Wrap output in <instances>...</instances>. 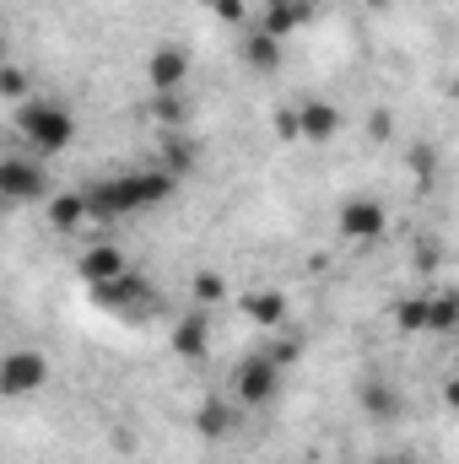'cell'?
Instances as JSON below:
<instances>
[{
  "mask_svg": "<svg viewBox=\"0 0 459 464\" xmlns=\"http://www.w3.org/2000/svg\"><path fill=\"white\" fill-rule=\"evenodd\" d=\"M162 168H168V173H179V179L195 168V151H190V140H184V135H173V130L162 135Z\"/></svg>",
  "mask_w": 459,
  "mask_h": 464,
  "instance_id": "cell-19",
  "label": "cell"
},
{
  "mask_svg": "<svg viewBox=\"0 0 459 464\" xmlns=\"http://www.w3.org/2000/svg\"><path fill=\"white\" fill-rule=\"evenodd\" d=\"M93 303H98L103 314L124 319V324H146V319L162 308L157 286H151L141 270H124V276H119V281H109V286H93Z\"/></svg>",
  "mask_w": 459,
  "mask_h": 464,
  "instance_id": "cell-3",
  "label": "cell"
},
{
  "mask_svg": "<svg viewBox=\"0 0 459 464\" xmlns=\"http://www.w3.org/2000/svg\"><path fill=\"white\" fill-rule=\"evenodd\" d=\"M146 82H151V92H184V82H190V54L173 49V44L151 49V60H146Z\"/></svg>",
  "mask_w": 459,
  "mask_h": 464,
  "instance_id": "cell-13",
  "label": "cell"
},
{
  "mask_svg": "<svg viewBox=\"0 0 459 464\" xmlns=\"http://www.w3.org/2000/svg\"><path fill=\"white\" fill-rule=\"evenodd\" d=\"M362 5H373V11H389V5H395V0H362Z\"/></svg>",
  "mask_w": 459,
  "mask_h": 464,
  "instance_id": "cell-26",
  "label": "cell"
},
{
  "mask_svg": "<svg viewBox=\"0 0 459 464\" xmlns=\"http://www.w3.org/2000/svg\"><path fill=\"white\" fill-rule=\"evenodd\" d=\"M22 92H27V76H22L16 65H5V71H0V98H5V103H27Z\"/></svg>",
  "mask_w": 459,
  "mask_h": 464,
  "instance_id": "cell-23",
  "label": "cell"
},
{
  "mask_svg": "<svg viewBox=\"0 0 459 464\" xmlns=\"http://www.w3.org/2000/svg\"><path fill=\"white\" fill-rule=\"evenodd\" d=\"M243 65L259 71V76H276V71H281V38H270L265 27H254V33L243 38Z\"/></svg>",
  "mask_w": 459,
  "mask_h": 464,
  "instance_id": "cell-16",
  "label": "cell"
},
{
  "mask_svg": "<svg viewBox=\"0 0 459 464\" xmlns=\"http://www.w3.org/2000/svg\"><path fill=\"white\" fill-rule=\"evenodd\" d=\"M341 130H346V114L330 98H303V103H292V140H303V146H330Z\"/></svg>",
  "mask_w": 459,
  "mask_h": 464,
  "instance_id": "cell-8",
  "label": "cell"
},
{
  "mask_svg": "<svg viewBox=\"0 0 459 464\" xmlns=\"http://www.w3.org/2000/svg\"><path fill=\"white\" fill-rule=\"evenodd\" d=\"M222 297H228V281H222L217 270H200V276H195V303L211 308V303H222Z\"/></svg>",
  "mask_w": 459,
  "mask_h": 464,
  "instance_id": "cell-22",
  "label": "cell"
},
{
  "mask_svg": "<svg viewBox=\"0 0 459 464\" xmlns=\"http://www.w3.org/2000/svg\"><path fill=\"white\" fill-rule=\"evenodd\" d=\"M243 314H249L254 324L276 330V324H287V319H292V303H287V292H276V286H254V292L243 297Z\"/></svg>",
  "mask_w": 459,
  "mask_h": 464,
  "instance_id": "cell-15",
  "label": "cell"
},
{
  "mask_svg": "<svg viewBox=\"0 0 459 464\" xmlns=\"http://www.w3.org/2000/svg\"><path fill=\"white\" fill-rule=\"evenodd\" d=\"M362 411H367L373 421H395V416H400V389H395V383H384V378L362 383Z\"/></svg>",
  "mask_w": 459,
  "mask_h": 464,
  "instance_id": "cell-17",
  "label": "cell"
},
{
  "mask_svg": "<svg viewBox=\"0 0 459 464\" xmlns=\"http://www.w3.org/2000/svg\"><path fill=\"white\" fill-rule=\"evenodd\" d=\"M0 195L11 206H33V200H49L54 184H49V168L38 151H5L0 157Z\"/></svg>",
  "mask_w": 459,
  "mask_h": 464,
  "instance_id": "cell-5",
  "label": "cell"
},
{
  "mask_svg": "<svg viewBox=\"0 0 459 464\" xmlns=\"http://www.w3.org/2000/svg\"><path fill=\"white\" fill-rule=\"evenodd\" d=\"M444 405L459 416V378H449V383H444Z\"/></svg>",
  "mask_w": 459,
  "mask_h": 464,
  "instance_id": "cell-25",
  "label": "cell"
},
{
  "mask_svg": "<svg viewBox=\"0 0 459 464\" xmlns=\"http://www.w3.org/2000/svg\"><path fill=\"white\" fill-rule=\"evenodd\" d=\"M238 400H222V394H206L200 405H195V432L206 438V443H222V438H232V427H238Z\"/></svg>",
  "mask_w": 459,
  "mask_h": 464,
  "instance_id": "cell-14",
  "label": "cell"
},
{
  "mask_svg": "<svg viewBox=\"0 0 459 464\" xmlns=\"http://www.w3.org/2000/svg\"><path fill=\"white\" fill-rule=\"evenodd\" d=\"M336 232L346 243H378L389 232V206L378 195H346L336 206Z\"/></svg>",
  "mask_w": 459,
  "mask_h": 464,
  "instance_id": "cell-6",
  "label": "cell"
},
{
  "mask_svg": "<svg viewBox=\"0 0 459 464\" xmlns=\"http://www.w3.org/2000/svg\"><path fill=\"white\" fill-rule=\"evenodd\" d=\"M281 372H287V362H281L276 351H254V356H243V362L232 367L228 394L243 411H259V405H270V400L281 394Z\"/></svg>",
  "mask_w": 459,
  "mask_h": 464,
  "instance_id": "cell-4",
  "label": "cell"
},
{
  "mask_svg": "<svg viewBox=\"0 0 459 464\" xmlns=\"http://www.w3.org/2000/svg\"><path fill=\"white\" fill-rule=\"evenodd\" d=\"M11 124H16L22 146L38 151V157H60V151L76 146V114H71L65 103H54V98H27V103H16Z\"/></svg>",
  "mask_w": 459,
  "mask_h": 464,
  "instance_id": "cell-2",
  "label": "cell"
},
{
  "mask_svg": "<svg viewBox=\"0 0 459 464\" xmlns=\"http://www.w3.org/2000/svg\"><path fill=\"white\" fill-rule=\"evenodd\" d=\"M211 11H217L222 22H249V5H243V0H211Z\"/></svg>",
  "mask_w": 459,
  "mask_h": 464,
  "instance_id": "cell-24",
  "label": "cell"
},
{
  "mask_svg": "<svg viewBox=\"0 0 459 464\" xmlns=\"http://www.w3.org/2000/svg\"><path fill=\"white\" fill-rule=\"evenodd\" d=\"M427 335H459V292L427 297Z\"/></svg>",
  "mask_w": 459,
  "mask_h": 464,
  "instance_id": "cell-18",
  "label": "cell"
},
{
  "mask_svg": "<svg viewBox=\"0 0 459 464\" xmlns=\"http://www.w3.org/2000/svg\"><path fill=\"white\" fill-rule=\"evenodd\" d=\"M179 184L184 179L157 162V168H135V173H114V179L87 184V200H93V217L98 222H119V217H141V211L168 206L179 195Z\"/></svg>",
  "mask_w": 459,
  "mask_h": 464,
  "instance_id": "cell-1",
  "label": "cell"
},
{
  "mask_svg": "<svg viewBox=\"0 0 459 464\" xmlns=\"http://www.w3.org/2000/svg\"><path fill=\"white\" fill-rule=\"evenodd\" d=\"M373 464H400V459H389V454H378V459H373Z\"/></svg>",
  "mask_w": 459,
  "mask_h": 464,
  "instance_id": "cell-27",
  "label": "cell"
},
{
  "mask_svg": "<svg viewBox=\"0 0 459 464\" xmlns=\"http://www.w3.org/2000/svg\"><path fill=\"white\" fill-rule=\"evenodd\" d=\"M395 324H400L405 335H427V297H405V303H395Z\"/></svg>",
  "mask_w": 459,
  "mask_h": 464,
  "instance_id": "cell-21",
  "label": "cell"
},
{
  "mask_svg": "<svg viewBox=\"0 0 459 464\" xmlns=\"http://www.w3.org/2000/svg\"><path fill=\"white\" fill-rule=\"evenodd\" d=\"M308 22H314V0H265L254 27H265L270 38H281V44H287V38H292V33H303Z\"/></svg>",
  "mask_w": 459,
  "mask_h": 464,
  "instance_id": "cell-12",
  "label": "cell"
},
{
  "mask_svg": "<svg viewBox=\"0 0 459 464\" xmlns=\"http://www.w3.org/2000/svg\"><path fill=\"white\" fill-rule=\"evenodd\" d=\"M124 270H135V265H130V254H124L119 243H87V248H82V259H76V276L87 281V292L119 281Z\"/></svg>",
  "mask_w": 459,
  "mask_h": 464,
  "instance_id": "cell-10",
  "label": "cell"
},
{
  "mask_svg": "<svg viewBox=\"0 0 459 464\" xmlns=\"http://www.w3.org/2000/svg\"><path fill=\"white\" fill-rule=\"evenodd\" d=\"M168 351H173L179 362H206V356H211V314H206V308L179 314L173 330H168Z\"/></svg>",
  "mask_w": 459,
  "mask_h": 464,
  "instance_id": "cell-9",
  "label": "cell"
},
{
  "mask_svg": "<svg viewBox=\"0 0 459 464\" xmlns=\"http://www.w3.org/2000/svg\"><path fill=\"white\" fill-rule=\"evenodd\" d=\"M184 114H190L184 92H157V98H151V119H157L162 130H179V124H184Z\"/></svg>",
  "mask_w": 459,
  "mask_h": 464,
  "instance_id": "cell-20",
  "label": "cell"
},
{
  "mask_svg": "<svg viewBox=\"0 0 459 464\" xmlns=\"http://www.w3.org/2000/svg\"><path fill=\"white\" fill-rule=\"evenodd\" d=\"M44 222L54 232H82L87 222H98V217H93L87 189H54V195L44 200Z\"/></svg>",
  "mask_w": 459,
  "mask_h": 464,
  "instance_id": "cell-11",
  "label": "cell"
},
{
  "mask_svg": "<svg viewBox=\"0 0 459 464\" xmlns=\"http://www.w3.org/2000/svg\"><path fill=\"white\" fill-rule=\"evenodd\" d=\"M49 383V362H44V351L33 346H16L0 356V394L5 400H27V394H38Z\"/></svg>",
  "mask_w": 459,
  "mask_h": 464,
  "instance_id": "cell-7",
  "label": "cell"
}]
</instances>
